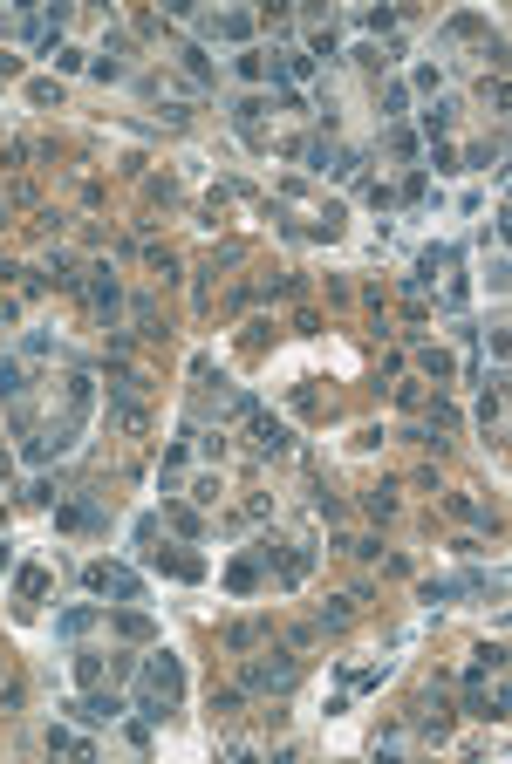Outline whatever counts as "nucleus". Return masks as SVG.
Listing matches in <instances>:
<instances>
[{
  "instance_id": "2eb2a0df",
  "label": "nucleus",
  "mask_w": 512,
  "mask_h": 764,
  "mask_svg": "<svg viewBox=\"0 0 512 764\" xmlns=\"http://www.w3.org/2000/svg\"><path fill=\"white\" fill-rule=\"evenodd\" d=\"M185 471H192V444H185V437H171L164 471H158V492H185Z\"/></svg>"
},
{
  "instance_id": "6ab92c4d",
  "label": "nucleus",
  "mask_w": 512,
  "mask_h": 764,
  "mask_svg": "<svg viewBox=\"0 0 512 764\" xmlns=\"http://www.w3.org/2000/svg\"><path fill=\"white\" fill-rule=\"evenodd\" d=\"M48 751H55V758H96V744L69 724H48Z\"/></svg>"
},
{
  "instance_id": "f8f14e48",
  "label": "nucleus",
  "mask_w": 512,
  "mask_h": 764,
  "mask_svg": "<svg viewBox=\"0 0 512 764\" xmlns=\"http://www.w3.org/2000/svg\"><path fill=\"white\" fill-rule=\"evenodd\" d=\"M62 28H69V7H41V14H21V35H28V48H55V41H62Z\"/></svg>"
},
{
  "instance_id": "0eeeda50",
  "label": "nucleus",
  "mask_w": 512,
  "mask_h": 764,
  "mask_svg": "<svg viewBox=\"0 0 512 764\" xmlns=\"http://www.w3.org/2000/svg\"><path fill=\"white\" fill-rule=\"evenodd\" d=\"M123 710H130V703H123L117 689H82L76 703H69V717H76V724H89V730H103V724H123Z\"/></svg>"
},
{
  "instance_id": "4be33fe9",
  "label": "nucleus",
  "mask_w": 512,
  "mask_h": 764,
  "mask_svg": "<svg viewBox=\"0 0 512 764\" xmlns=\"http://www.w3.org/2000/svg\"><path fill=\"white\" fill-rule=\"evenodd\" d=\"M260 116H267L260 96H239V103H233V130H239V137H260Z\"/></svg>"
},
{
  "instance_id": "aec40b11",
  "label": "nucleus",
  "mask_w": 512,
  "mask_h": 764,
  "mask_svg": "<svg viewBox=\"0 0 512 764\" xmlns=\"http://www.w3.org/2000/svg\"><path fill=\"white\" fill-rule=\"evenodd\" d=\"M103 621L117 628L123 642H158V628H151V614H137V608H130V614H103Z\"/></svg>"
},
{
  "instance_id": "412c9836",
  "label": "nucleus",
  "mask_w": 512,
  "mask_h": 764,
  "mask_svg": "<svg viewBox=\"0 0 512 764\" xmlns=\"http://www.w3.org/2000/svg\"><path fill=\"white\" fill-rule=\"evenodd\" d=\"M451 130H458V103H451V96H444V103H431V110H424V137H451Z\"/></svg>"
},
{
  "instance_id": "9b49d317",
  "label": "nucleus",
  "mask_w": 512,
  "mask_h": 764,
  "mask_svg": "<svg viewBox=\"0 0 512 764\" xmlns=\"http://www.w3.org/2000/svg\"><path fill=\"white\" fill-rule=\"evenodd\" d=\"M137 89H144L151 103H164V116H171V123H185V116H192V103H198V89H178L171 76H144Z\"/></svg>"
},
{
  "instance_id": "423d86ee",
  "label": "nucleus",
  "mask_w": 512,
  "mask_h": 764,
  "mask_svg": "<svg viewBox=\"0 0 512 764\" xmlns=\"http://www.w3.org/2000/svg\"><path fill=\"white\" fill-rule=\"evenodd\" d=\"M137 546H144V560H151V567H164L171 580H198V573H205V560H198V553H164V546H158V519H137Z\"/></svg>"
},
{
  "instance_id": "473e14b6",
  "label": "nucleus",
  "mask_w": 512,
  "mask_h": 764,
  "mask_svg": "<svg viewBox=\"0 0 512 764\" xmlns=\"http://www.w3.org/2000/svg\"><path fill=\"white\" fill-rule=\"evenodd\" d=\"M219 498V478H192V505H212Z\"/></svg>"
},
{
  "instance_id": "bb28decb",
  "label": "nucleus",
  "mask_w": 512,
  "mask_h": 764,
  "mask_svg": "<svg viewBox=\"0 0 512 764\" xmlns=\"http://www.w3.org/2000/svg\"><path fill=\"white\" fill-rule=\"evenodd\" d=\"M89 76H103V82H123L130 69H123V55H110V48H103V62H89Z\"/></svg>"
},
{
  "instance_id": "c85d7f7f",
  "label": "nucleus",
  "mask_w": 512,
  "mask_h": 764,
  "mask_svg": "<svg viewBox=\"0 0 512 764\" xmlns=\"http://www.w3.org/2000/svg\"><path fill=\"white\" fill-rule=\"evenodd\" d=\"M403 110H410V96H403V82H390V89H383V116H390V123H396V116H403Z\"/></svg>"
},
{
  "instance_id": "b1692460",
  "label": "nucleus",
  "mask_w": 512,
  "mask_h": 764,
  "mask_svg": "<svg viewBox=\"0 0 512 764\" xmlns=\"http://www.w3.org/2000/svg\"><path fill=\"white\" fill-rule=\"evenodd\" d=\"M226 587H233V594H253V587H260V560H233V567H226Z\"/></svg>"
},
{
  "instance_id": "c756f323",
  "label": "nucleus",
  "mask_w": 512,
  "mask_h": 764,
  "mask_svg": "<svg viewBox=\"0 0 512 764\" xmlns=\"http://www.w3.org/2000/svg\"><path fill=\"white\" fill-rule=\"evenodd\" d=\"M28 103H41V110L62 103V82H28Z\"/></svg>"
},
{
  "instance_id": "a211bd4d",
  "label": "nucleus",
  "mask_w": 512,
  "mask_h": 764,
  "mask_svg": "<svg viewBox=\"0 0 512 764\" xmlns=\"http://www.w3.org/2000/svg\"><path fill=\"white\" fill-rule=\"evenodd\" d=\"M69 669H76V683H82V689L110 683V655H103V649H76V655H69Z\"/></svg>"
},
{
  "instance_id": "5701e85b",
  "label": "nucleus",
  "mask_w": 512,
  "mask_h": 764,
  "mask_svg": "<svg viewBox=\"0 0 512 764\" xmlns=\"http://www.w3.org/2000/svg\"><path fill=\"white\" fill-rule=\"evenodd\" d=\"M48 355H55V335H48V328H28V335H21V362H48Z\"/></svg>"
},
{
  "instance_id": "f3484780",
  "label": "nucleus",
  "mask_w": 512,
  "mask_h": 764,
  "mask_svg": "<svg viewBox=\"0 0 512 764\" xmlns=\"http://www.w3.org/2000/svg\"><path fill=\"white\" fill-rule=\"evenodd\" d=\"M451 267H458V246H431V253L417 260V273H410V287H431V280H444Z\"/></svg>"
},
{
  "instance_id": "ddd939ff",
  "label": "nucleus",
  "mask_w": 512,
  "mask_h": 764,
  "mask_svg": "<svg viewBox=\"0 0 512 764\" xmlns=\"http://www.w3.org/2000/svg\"><path fill=\"white\" fill-rule=\"evenodd\" d=\"M198 35H212V41H246V35H253V14H239V7L198 14Z\"/></svg>"
},
{
  "instance_id": "20e7f679",
  "label": "nucleus",
  "mask_w": 512,
  "mask_h": 764,
  "mask_svg": "<svg viewBox=\"0 0 512 764\" xmlns=\"http://www.w3.org/2000/svg\"><path fill=\"white\" fill-rule=\"evenodd\" d=\"M294 157H301L315 178H355V171H362V151H349V144H342V137H328V130H321V137H308V144H294Z\"/></svg>"
},
{
  "instance_id": "1a4fd4ad",
  "label": "nucleus",
  "mask_w": 512,
  "mask_h": 764,
  "mask_svg": "<svg viewBox=\"0 0 512 764\" xmlns=\"http://www.w3.org/2000/svg\"><path fill=\"white\" fill-rule=\"evenodd\" d=\"M55 526H62V533H110V505H96V498H62V505H55Z\"/></svg>"
},
{
  "instance_id": "4468645a",
  "label": "nucleus",
  "mask_w": 512,
  "mask_h": 764,
  "mask_svg": "<svg viewBox=\"0 0 512 764\" xmlns=\"http://www.w3.org/2000/svg\"><path fill=\"white\" fill-rule=\"evenodd\" d=\"M103 601H82V608H62L55 614V635H62V642H82V635H89V628H103Z\"/></svg>"
},
{
  "instance_id": "dca6fc26",
  "label": "nucleus",
  "mask_w": 512,
  "mask_h": 764,
  "mask_svg": "<svg viewBox=\"0 0 512 764\" xmlns=\"http://www.w3.org/2000/svg\"><path fill=\"white\" fill-rule=\"evenodd\" d=\"M89 307H96L103 321H117V307H123V287H117V273H110V267H96V280H89Z\"/></svg>"
},
{
  "instance_id": "7c9ffc66",
  "label": "nucleus",
  "mask_w": 512,
  "mask_h": 764,
  "mask_svg": "<svg viewBox=\"0 0 512 764\" xmlns=\"http://www.w3.org/2000/svg\"><path fill=\"white\" fill-rule=\"evenodd\" d=\"M233 76H239V82H260V76H267V62H260V55H239Z\"/></svg>"
},
{
  "instance_id": "f257e3e1",
  "label": "nucleus",
  "mask_w": 512,
  "mask_h": 764,
  "mask_svg": "<svg viewBox=\"0 0 512 764\" xmlns=\"http://www.w3.org/2000/svg\"><path fill=\"white\" fill-rule=\"evenodd\" d=\"M89 410H96V382H89V376H69V382H62V410H55V417L41 423L28 444H21V458H28V464L69 458V451H76V437L89 430Z\"/></svg>"
},
{
  "instance_id": "393cba45",
  "label": "nucleus",
  "mask_w": 512,
  "mask_h": 764,
  "mask_svg": "<svg viewBox=\"0 0 512 764\" xmlns=\"http://www.w3.org/2000/svg\"><path fill=\"white\" fill-rule=\"evenodd\" d=\"M178 62H185V69H192L198 82H212V55H205L198 41H185V48H178Z\"/></svg>"
},
{
  "instance_id": "72a5a7b5",
  "label": "nucleus",
  "mask_w": 512,
  "mask_h": 764,
  "mask_svg": "<svg viewBox=\"0 0 512 764\" xmlns=\"http://www.w3.org/2000/svg\"><path fill=\"white\" fill-rule=\"evenodd\" d=\"M0 567H14V546H7V539H0Z\"/></svg>"
},
{
  "instance_id": "cd10ccee",
  "label": "nucleus",
  "mask_w": 512,
  "mask_h": 764,
  "mask_svg": "<svg viewBox=\"0 0 512 764\" xmlns=\"http://www.w3.org/2000/svg\"><path fill=\"white\" fill-rule=\"evenodd\" d=\"M164 519H171L178 533H192V539H198V512H192V505H164Z\"/></svg>"
},
{
  "instance_id": "7ed1b4c3",
  "label": "nucleus",
  "mask_w": 512,
  "mask_h": 764,
  "mask_svg": "<svg viewBox=\"0 0 512 764\" xmlns=\"http://www.w3.org/2000/svg\"><path fill=\"white\" fill-rule=\"evenodd\" d=\"M82 587H89L103 608H117V601H123V608L144 601V573L123 567V560H89V567H82Z\"/></svg>"
},
{
  "instance_id": "a878e982",
  "label": "nucleus",
  "mask_w": 512,
  "mask_h": 764,
  "mask_svg": "<svg viewBox=\"0 0 512 764\" xmlns=\"http://www.w3.org/2000/svg\"><path fill=\"white\" fill-rule=\"evenodd\" d=\"M41 594H48V573H41V567H21V608H35Z\"/></svg>"
},
{
  "instance_id": "f03ea898",
  "label": "nucleus",
  "mask_w": 512,
  "mask_h": 764,
  "mask_svg": "<svg viewBox=\"0 0 512 764\" xmlns=\"http://www.w3.org/2000/svg\"><path fill=\"white\" fill-rule=\"evenodd\" d=\"M130 683H137V689H130V710H137L144 724H164V717L185 703V662H178L171 649H151L144 662H137Z\"/></svg>"
},
{
  "instance_id": "6e6552de",
  "label": "nucleus",
  "mask_w": 512,
  "mask_h": 764,
  "mask_svg": "<svg viewBox=\"0 0 512 764\" xmlns=\"http://www.w3.org/2000/svg\"><path fill=\"white\" fill-rule=\"evenodd\" d=\"M246 437H253V451H260V458H287V451H294V437H287V423L280 417H267V410H260V403H253V410H246Z\"/></svg>"
},
{
  "instance_id": "9d476101",
  "label": "nucleus",
  "mask_w": 512,
  "mask_h": 764,
  "mask_svg": "<svg viewBox=\"0 0 512 764\" xmlns=\"http://www.w3.org/2000/svg\"><path fill=\"white\" fill-rule=\"evenodd\" d=\"M294 676H301V662H294V655H260V662H246V689H260V696H267V689H294Z\"/></svg>"
},
{
  "instance_id": "2f4dec72",
  "label": "nucleus",
  "mask_w": 512,
  "mask_h": 764,
  "mask_svg": "<svg viewBox=\"0 0 512 764\" xmlns=\"http://www.w3.org/2000/svg\"><path fill=\"white\" fill-rule=\"evenodd\" d=\"M424 369H431L437 382H451V355H444V348H424Z\"/></svg>"
},
{
  "instance_id": "39448f33",
  "label": "nucleus",
  "mask_w": 512,
  "mask_h": 764,
  "mask_svg": "<svg viewBox=\"0 0 512 764\" xmlns=\"http://www.w3.org/2000/svg\"><path fill=\"white\" fill-rule=\"evenodd\" d=\"M458 594H506V573H444V580H424V601H458Z\"/></svg>"
}]
</instances>
